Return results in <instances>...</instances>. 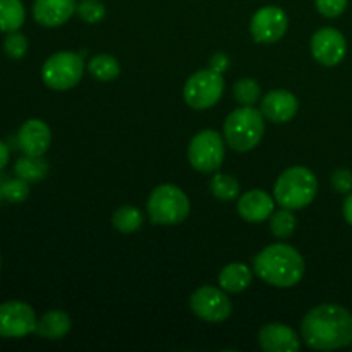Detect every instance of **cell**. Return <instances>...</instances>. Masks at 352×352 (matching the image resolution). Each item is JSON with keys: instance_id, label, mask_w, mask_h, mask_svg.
<instances>
[{"instance_id": "6da1fadb", "label": "cell", "mask_w": 352, "mask_h": 352, "mask_svg": "<svg viewBox=\"0 0 352 352\" xmlns=\"http://www.w3.org/2000/svg\"><path fill=\"white\" fill-rule=\"evenodd\" d=\"M301 336L309 349H342L352 344L351 311L339 305L315 306L302 318Z\"/></svg>"}, {"instance_id": "7a4b0ae2", "label": "cell", "mask_w": 352, "mask_h": 352, "mask_svg": "<svg viewBox=\"0 0 352 352\" xmlns=\"http://www.w3.org/2000/svg\"><path fill=\"white\" fill-rule=\"evenodd\" d=\"M254 274L274 287H294L305 277V260L289 244H272L254 256Z\"/></svg>"}, {"instance_id": "3957f363", "label": "cell", "mask_w": 352, "mask_h": 352, "mask_svg": "<svg viewBox=\"0 0 352 352\" xmlns=\"http://www.w3.org/2000/svg\"><path fill=\"white\" fill-rule=\"evenodd\" d=\"M318 192L316 175L308 167H291L278 175L274 188L275 201L282 208L301 210L311 205Z\"/></svg>"}, {"instance_id": "277c9868", "label": "cell", "mask_w": 352, "mask_h": 352, "mask_svg": "<svg viewBox=\"0 0 352 352\" xmlns=\"http://www.w3.org/2000/svg\"><path fill=\"white\" fill-rule=\"evenodd\" d=\"M265 134V119L261 110L243 105L229 113L223 124V138L236 151H250L260 144Z\"/></svg>"}, {"instance_id": "5b68a950", "label": "cell", "mask_w": 352, "mask_h": 352, "mask_svg": "<svg viewBox=\"0 0 352 352\" xmlns=\"http://www.w3.org/2000/svg\"><path fill=\"white\" fill-rule=\"evenodd\" d=\"M146 208L150 220L157 226H175L188 219L191 205L181 188L162 184L151 191Z\"/></svg>"}, {"instance_id": "8992f818", "label": "cell", "mask_w": 352, "mask_h": 352, "mask_svg": "<svg viewBox=\"0 0 352 352\" xmlns=\"http://www.w3.org/2000/svg\"><path fill=\"white\" fill-rule=\"evenodd\" d=\"M85 62L74 52H57L41 65V79L54 91L71 89L81 81Z\"/></svg>"}, {"instance_id": "52a82bcc", "label": "cell", "mask_w": 352, "mask_h": 352, "mask_svg": "<svg viewBox=\"0 0 352 352\" xmlns=\"http://www.w3.org/2000/svg\"><path fill=\"white\" fill-rule=\"evenodd\" d=\"M226 82L220 72L213 69H203L189 76L184 85V100L191 109H212L222 98Z\"/></svg>"}, {"instance_id": "ba28073f", "label": "cell", "mask_w": 352, "mask_h": 352, "mask_svg": "<svg viewBox=\"0 0 352 352\" xmlns=\"http://www.w3.org/2000/svg\"><path fill=\"white\" fill-rule=\"evenodd\" d=\"M226 157L223 140L217 131L205 129L199 131L191 140L188 148V160L192 168L203 174L219 170Z\"/></svg>"}, {"instance_id": "9c48e42d", "label": "cell", "mask_w": 352, "mask_h": 352, "mask_svg": "<svg viewBox=\"0 0 352 352\" xmlns=\"http://www.w3.org/2000/svg\"><path fill=\"white\" fill-rule=\"evenodd\" d=\"M191 311L208 323L226 322L232 315V301L222 287L203 285L189 299Z\"/></svg>"}, {"instance_id": "30bf717a", "label": "cell", "mask_w": 352, "mask_h": 352, "mask_svg": "<svg viewBox=\"0 0 352 352\" xmlns=\"http://www.w3.org/2000/svg\"><path fill=\"white\" fill-rule=\"evenodd\" d=\"M36 313L28 302L7 301L0 305V337L21 339L36 330Z\"/></svg>"}, {"instance_id": "8fae6325", "label": "cell", "mask_w": 352, "mask_h": 352, "mask_svg": "<svg viewBox=\"0 0 352 352\" xmlns=\"http://www.w3.org/2000/svg\"><path fill=\"white\" fill-rule=\"evenodd\" d=\"M289 19L284 9L277 6H267L258 9L251 17L250 30L253 40L258 43H275L287 33Z\"/></svg>"}, {"instance_id": "7c38bea8", "label": "cell", "mask_w": 352, "mask_h": 352, "mask_svg": "<svg viewBox=\"0 0 352 352\" xmlns=\"http://www.w3.org/2000/svg\"><path fill=\"white\" fill-rule=\"evenodd\" d=\"M347 52L344 34L336 28H322L311 38V54L316 60L327 67L339 65Z\"/></svg>"}, {"instance_id": "4fadbf2b", "label": "cell", "mask_w": 352, "mask_h": 352, "mask_svg": "<svg viewBox=\"0 0 352 352\" xmlns=\"http://www.w3.org/2000/svg\"><path fill=\"white\" fill-rule=\"evenodd\" d=\"M258 344L265 352H296L301 347L298 333L284 323H267L261 327Z\"/></svg>"}, {"instance_id": "5bb4252c", "label": "cell", "mask_w": 352, "mask_h": 352, "mask_svg": "<svg viewBox=\"0 0 352 352\" xmlns=\"http://www.w3.org/2000/svg\"><path fill=\"white\" fill-rule=\"evenodd\" d=\"M19 146L28 157H43L52 143V131L43 120L30 119L19 127L17 133Z\"/></svg>"}, {"instance_id": "9a60e30c", "label": "cell", "mask_w": 352, "mask_h": 352, "mask_svg": "<svg viewBox=\"0 0 352 352\" xmlns=\"http://www.w3.org/2000/svg\"><path fill=\"white\" fill-rule=\"evenodd\" d=\"M299 110V102L296 95L287 89H274L268 91L261 100V113L268 120L277 124L289 122L296 117Z\"/></svg>"}, {"instance_id": "2e32d148", "label": "cell", "mask_w": 352, "mask_h": 352, "mask_svg": "<svg viewBox=\"0 0 352 352\" xmlns=\"http://www.w3.org/2000/svg\"><path fill=\"white\" fill-rule=\"evenodd\" d=\"M76 9V0H34L33 17L40 26L57 28L67 23Z\"/></svg>"}, {"instance_id": "e0dca14e", "label": "cell", "mask_w": 352, "mask_h": 352, "mask_svg": "<svg viewBox=\"0 0 352 352\" xmlns=\"http://www.w3.org/2000/svg\"><path fill=\"white\" fill-rule=\"evenodd\" d=\"M274 198L268 192L261 191V189H251L239 198L237 212H239L241 219H244L246 222L258 223L270 219L274 213Z\"/></svg>"}, {"instance_id": "ac0fdd59", "label": "cell", "mask_w": 352, "mask_h": 352, "mask_svg": "<svg viewBox=\"0 0 352 352\" xmlns=\"http://www.w3.org/2000/svg\"><path fill=\"white\" fill-rule=\"evenodd\" d=\"M71 330V318L62 309H50L45 313L36 323V333L38 337L47 340H58L65 337Z\"/></svg>"}, {"instance_id": "d6986e66", "label": "cell", "mask_w": 352, "mask_h": 352, "mask_svg": "<svg viewBox=\"0 0 352 352\" xmlns=\"http://www.w3.org/2000/svg\"><path fill=\"white\" fill-rule=\"evenodd\" d=\"M253 280V274L250 268L243 263H230L223 267L219 274V285L226 292H237L246 291Z\"/></svg>"}, {"instance_id": "ffe728a7", "label": "cell", "mask_w": 352, "mask_h": 352, "mask_svg": "<svg viewBox=\"0 0 352 352\" xmlns=\"http://www.w3.org/2000/svg\"><path fill=\"white\" fill-rule=\"evenodd\" d=\"M26 10L21 0H0V31L12 33L24 24Z\"/></svg>"}, {"instance_id": "44dd1931", "label": "cell", "mask_w": 352, "mask_h": 352, "mask_svg": "<svg viewBox=\"0 0 352 352\" xmlns=\"http://www.w3.org/2000/svg\"><path fill=\"white\" fill-rule=\"evenodd\" d=\"M143 213L134 206H120L116 210L112 217V223L117 232L120 234H133L143 227Z\"/></svg>"}, {"instance_id": "7402d4cb", "label": "cell", "mask_w": 352, "mask_h": 352, "mask_svg": "<svg viewBox=\"0 0 352 352\" xmlns=\"http://www.w3.org/2000/svg\"><path fill=\"white\" fill-rule=\"evenodd\" d=\"M88 71L91 76H95L98 81H113L119 78L120 74V65L116 57L109 54H100L95 55L91 60L88 62Z\"/></svg>"}, {"instance_id": "603a6c76", "label": "cell", "mask_w": 352, "mask_h": 352, "mask_svg": "<svg viewBox=\"0 0 352 352\" xmlns=\"http://www.w3.org/2000/svg\"><path fill=\"white\" fill-rule=\"evenodd\" d=\"M17 177L24 179L26 182H36L43 179L48 172V165L41 160V157H24L19 158L14 165Z\"/></svg>"}, {"instance_id": "cb8c5ba5", "label": "cell", "mask_w": 352, "mask_h": 352, "mask_svg": "<svg viewBox=\"0 0 352 352\" xmlns=\"http://www.w3.org/2000/svg\"><path fill=\"white\" fill-rule=\"evenodd\" d=\"M212 195L220 201H232L239 196V182L227 174H215L210 182Z\"/></svg>"}, {"instance_id": "d4e9b609", "label": "cell", "mask_w": 352, "mask_h": 352, "mask_svg": "<svg viewBox=\"0 0 352 352\" xmlns=\"http://www.w3.org/2000/svg\"><path fill=\"white\" fill-rule=\"evenodd\" d=\"M296 226H298V220H296L292 210L284 208L280 212H274L270 217V230L275 237L278 239H285V237H291L294 232Z\"/></svg>"}, {"instance_id": "484cf974", "label": "cell", "mask_w": 352, "mask_h": 352, "mask_svg": "<svg viewBox=\"0 0 352 352\" xmlns=\"http://www.w3.org/2000/svg\"><path fill=\"white\" fill-rule=\"evenodd\" d=\"M260 85L251 78H243L234 86V96L241 105H254L260 100Z\"/></svg>"}, {"instance_id": "4316f807", "label": "cell", "mask_w": 352, "mask_h": 352, "mask_svg": "<svg viewBox=\"0 0 352 352\" xmlns=\"http://www.w3.org/2000/svg\"><path fill=\"white\" fill-rule=\"evenodd\" d=\"M76 12L79 14V17H81L85 23L95 24V23H100V21L105 17L107 10H105V6H103L100 0H81V2L78 3Z\"/></svg>"}, {"instance_id": "83f0119b", "label": "cell", "mask_w": 352, "mask_h": 352, "mask_svg": "<svg viewBox=\"0 0 352 352\" xmlns=\"http://www.w3.org/2000/svg\"><path fill=\"white\" fill-rule=\"evenodd\" d=\"M3 52L7 54V57L14 58V60L23 58L28 52V38L23 33L12 31L3 40Z\"/></svg>"}, {"instance_id": "f1b7e54d", "label": "cell", "mask_w": 352, "mask_h": 352, "mask_svg": "<svg viewBox=\"0 0 352 352\" xmlns=\"http://www.w3.org/2000/svg\"><path fill=\"white\" fill-rule=\"evenodd\" d=\"M28 195H30V188H28L26 181L21 177L9 181L3 186V196H6L10 203L24 201V199L28 198Z\"/></svg>"}, {"instance_id": "f546056e", "label": "cell", "mask_w": 352, "mask_h": 352, "mask_svg": "<svg viewBox=\"0 0 352 352\" xmlns=\"http://www.w3.org/2000/svg\"><path fill=\"white\" fill-rule=\"evenodd\" d=\"M349 0H315L318 12L325 17H339L346 10Z\"/></svg>"}, {"instance_id": "4dcf8cb0", "label": "cell", "mask_w": 352, "mask_h": 352, "mask_svg": "<svg viewBox=\"0 0 352 352\" xmlns=\"http://www.w3.org/2000/svg\"><path fill=\"white\" fill-rule=\"evenodd\" d=\"M332 186L337 192L342 195L352 192V172L349 168H337L332 174Z\"/></svg>"}, {"instance_id": "1f68e13d", "label": "cell", "mask_w": 352, "mask_h": 352, "mask_svg": "<svg viewBox=\"0 0 352 352\" xmlns=\"http://www.w3.org/2000/svg\"><path fill=\"white\" fill-rule=\"evenodd\" d=\"M226 67H227L226 55L219 54V55H215V57L212 58V69H213V71H217V72H220V74H222V71Z\"/></svg>"}, {"instance_id": "d6a6232c", "label": "cell", "mask_w": 352, "mask_h": 352, "mask_svg": "<svg viewBox=\"0 0 352 352\" xmlns=\"http://www.w3.org/2000/svg\"><path fill=\"white\" fill-rule=\"evenodd\" d=\"M342 215L344 219H346V222L349 223V226H352V192H349V196H347L346 201H344Z\"/></svg>"}, {"instance_id": "836d02e7", "label": "cell", "mask_w": 352, "mask_h": 352, "mask_svg": "<svg viewBox=\"0 0 352 352\" xmlns=\"http://www.w3.org/2000/svg\"><path fill=\"white\" fill-rule=\"evenodd\" d=\"M7 164H9V148L0 141V170H3Z\"/></svg>"}, {"instance_id": "e575fe53", "label": "cell", "mask_w": 352, "mask_h": 352, "mask_svg": "<svg viewBox=\"0 0 352 352\" xmlns=\"http://www.w3.org/2000/svg\"><path fill=\"white\" fill-rule=\"evenodd\" d=\"M0 265H2V260H0Z\"/></svg>"}]
</instances>
